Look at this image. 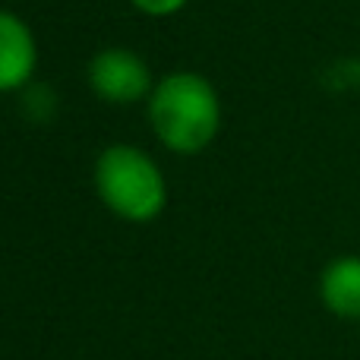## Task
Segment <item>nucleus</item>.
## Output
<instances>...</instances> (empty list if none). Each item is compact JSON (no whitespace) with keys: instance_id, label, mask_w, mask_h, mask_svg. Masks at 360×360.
I'll return each instance as SVG.
<instances>
[{"instance_id":"1","label":"nucleus","mask_w":360,"mask_h":360,"mask_svg":"<svg viewBox=\"0 0 360 360\" xmlns=\"http://www.w3.org/2000/svg\"><path fill=\"white\" fill-rule=\"evenodd\" d=\"M149 120L165 149L196 155L221 130V98L205 76L190 70L168 73L149 95Z\"/></svg>"},{"instance_id":"2","label":"nucleus","mask_w":360,"mask_h":360,"mask_svg":"<svg viewBox=\"0 0 360 360\" xmlns=\"http://www.w3.org/2000/svg\"><path fill=\"white\" fill-rule=\"evenodd\" d=\"M95 193L117 218L130 224L155 221L168 205L162 168L136 146H108L95 162Z\"/></svg>"},{"instance_id":"3","label":"nucleus","mask_w":360,"mask_h":360,"mask_svg":"<svg viewBox=\"0 0 360 360\" xmlns=\"http://www.w3.org/2000/svg\"><path fill=\"white\" fill-rule=\"evenodd\" d=\"M89 89L108 105H136L152 95L149 63L130 48H105L89 60Z\"/></svg>"},{"instance_id":"4","label":"nucleus","mask_w":360,"mask_h":360,"mask_svg":"<svg viewBox=\"0 0 360 360\" xmlns=\"http://www.w3.org/2000/svg\"><path fill=\"white\" fill-rule=\"evenodd\" d=\"M38 67V44L32 29L10 10H0V92L29 86Z\"/></svg>"},{"instance_id":"5","label":"nucleus","mask_w":360,"mask_h":360,"mask_svg":"<svg viewBox=\"0 0 360 360\" xmlns=\"http://www.w3.org/2000/svg\"><path fill=\"white\" fill-rule=\"evenodd\" d=\"M319 300L335 319L360 323V256L345 253L326 262L319 275Z\"/></svg>"},{"instance_id":"6","label":"nucleus","mask_w":360,"mask_h":360,"mask_svg":"<svg viewBox=\"0 0 360 360\" xmlns=\"http://www.w3.org/2000/svg\"><path fill=\"white\" fill-rule=\"evenodd\" d=\"M139 13L146 16H174L177 10H184L190 0H130Z\"/></svg>"}]
</instances>
